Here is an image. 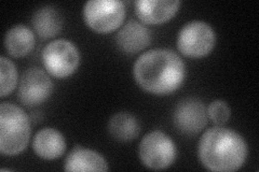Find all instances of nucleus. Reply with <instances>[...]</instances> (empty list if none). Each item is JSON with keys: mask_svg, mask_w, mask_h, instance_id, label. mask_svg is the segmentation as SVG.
<instances>
[{"mask_svg": "<svg viewBox=\"0 0 259 172\" xmlns=\"http://www.w3.org/2000/svg\"><path fill=\"white\" fill-rule=\"evenodd\" d=\"M133 77L141 88L155 95H167L180 88L186 78L181 56L168 48L142 54L134 64Z\"/></svg>", "mask_w": 259, "mask_h": 172, "instance_id": "nucleus-1", "label": "nucleus"}, {"mask_svg": "<svg viewBox=\"0 0 259 172\" xmlns=\"http://www.w3.org/2000/svg\"><path fill=\"white\" fill-rule=\"evenodd\" d=\"M247 153L244 138L236 130L217 125L202 135L198 145L202 165L216 172L239 170L245 163Z\"/></svg>", "mask_w": 259, "mask_h": 172, "instance_id": "nucleus-2", "label": "nucleus"}, {"mask_svg": "<svg viewBox=\"0 0 259 172\" xmlns=\"http://www.w3.org/2000/svg\"><path fill=\"white\" fill-rule=\"evenodd\" d=\"M30 120L26 112L11 102L0 104V152L15 156L26 149L30 138Z\"/></svg>", "mask_w": 259, "mask_h": 172, "instance_id": "nucleus-3", "label": "nucleus"}, {"mask_svg": "<svg viewBox=\"0 0 259 172\" xmlns=\"http://www.w3.org/2000/svg\"><path fill=\"white\" fill-rule=\"evenodd\" d=\"M125 13V4L120 0H90L84 4L82 11L87 26L100 34L120 28Z\"/></svg>", "mask_w": 259, "mask_h": 172, "instance_id": "nucleus-4", "label": "nucleus"}, {"mask_svg": "<svg viewBox=\"0 0 259 172\" xmlns=\"http://www.w3.org/2000/svg\"><path fill=\"white\" fill-rule=\"evenodd\" d=\"M41 59L49 75L56 79H66L78 69L80 52L71 41L58 39L45 46Z\"/></svg>", "mask_w": 259, "mask_h": 172, "instance_id": "nucleus-5", "label": "nucleus"}, {"mask_svg": "<svg viewBox=\"0 0 259 172\" xmlns=\"http://www.w3.org/2000/svg\"><path fill=\"white\" fill-rule=\"evenodd\" d=\"M139 154L145 167L163 170L173 165L177 156V149L171 137L161 130H152L142 139Z\"/></svg>", "mask_w": 259, "mask_h": 172, "instance_id": "nucleus-6", "label": "nucleus"}, {"mask_svg": "<svg viewBox=\"0 0 259 172\" xmlns=\"http://www.w3.org/2000/svg\"><path fill=\"white\" fill-rule=\"evenodd\" d=\"M177 48L190 59L207 56L216 44V34L212 26L203 21L185 24L177 36Z\"/></svg>", "mask_w": 259, "mask_h": 172, "instance_id": "nucleus-7", "label": "nucleus"}, {"mask_svg": "<svg viewBox=\"0 0 259 172\" xmlns=\"http://www.w3.org/2000/svg\"><path fill=\"white\" fill-rule=\"evenodd\" d=\"M53 93V82L48 72L29 68L23 73L19 85V98L23 104L36 106L46 102Z\"/></svg>", "mask_w": 259, "mask_h": 172, "instance_id": "nucleus-8", "label": "nucleus"}, {"mask_svg": "<svg viewBox=\"0 0 259 172\" xmlns=\"http://www.w3.org/2000/svg\"><path fill=\"white\" fill-rule=\"evenodd\" d=\"M173 123L178 132L193 136L201 133L207 123L206 106L198 98H185L175 106Z\"/></svg>", "mask_w": 259, "mask_h": 172, "instance_id": "nucleus-9", "label": "nucleus"}, {"mask_svg": "<svg viewBox=\"0 0 259 172\" xmlns=\"http://www.w3.org/2000/svg\"><path fill=\"white\" fill-rule=\"evenodd\" d=\"M180 7L178 0H137L135 13L143 24L157 25L173 19Z\"/></svg>", "mask_w": 259, "mask_h": 172, "instance_id": "nucleus-10", "label": "nucleus"}, {"mask_svg": "<svg viewBox=\"0 0 259 172\" xmlns=\"http://www.w3.org/2000/svg\"><path fill=\"white\" fill-rule=\"evenodd\" d=\"M151 42V32L145 24L131 20L120 28L116 43L120 51L125 54H136L145 50Z\"/></svg>", "mask_w": 259, "mask_h": 172, "instance_id": "nucleus-11", "label": "nucleus"}, {"mask_svg": "<svg viewBox=\"0 0 259 172\" xmlns=\"http://www.w3.org/2000/svg\"><path fill=\"white\" fill-rule=\"evenodd\" d=\"M32 149L38 157L46 160H54L60 158L66 151V141L58 129L45 127L36 134Z\"/></svg>", "mask_w": 259, "mask_h": 172, "instance_id": "nucleus-12", "label": "nucleus"}, {"mask_svg": "<svg viewBox=\"0 0 259 172\" xmlns=\"http://www.w3.org/2000/svg\"><path fill=\"white\" fill-rule=\"evenodd\" d=\"M65 171H108V162L100 153L85 149L80 145L75 146L67 155L64 163Z\"/></svg>", "mask_w": 259, "mask_h": 172, "instance_id": "nucleus-13", "label": "nucleus"}, {"mask_svg": "<svg viewBox=\"0 0 259 172\" xmlns=\"http://www.w3.org/2000/svg\"><path fill=\"white\" fill-rule=\"evenodd\" d=\"M32 27L41 39H51L60 34L63 28V18L58 9L52 6L39 8L32 15Z\"/></svg>", "mask_w": 259, "mask_h": 172, "instance_id": "nucleus-14", "label": "nucleus"}, {"mask_svg": "<svg viewBox=\"0 0 259 172\" xmlns=\"http://www.w3.org/2000/svg\"><path fill=\"white\" fill-rule=\"evenodd\" d=\"M35 34L29 27L19 24L7 31L5 37V47L11 56L19 59L31 52L35 46Z\"/></svg>", "mask_w": 259, "mask_h": 172, "instance_id": "nucleus-15", "label": "nucleus"}, {"mask_svg": "<svg viewBox=\"0 0 259 172\" xmlns=\"http://www.w3.org/2000/svg\"><path fill=\"white\" fill-rule=\"evenodd\" d=\"M108 132L117 141H132L140 135L141 126L137 119L127 112H118L108 122Z\"/></svg>", "mask_w": 259, "mask_h": 172, "instance_id": "nucleus-16", "label": "nucleus"}, {"mask_svg": "<svg viewBox=\"0 0 259 172\" xmlns=\"http://www.w3.org/2000/svg\"><path fill=\"white\" fill-rule=\"evenodd\" d=\"M18 83V70L12 61L2 56L0 59V97L11 94Z\"/></svg>", "mask_w": 259, "mask_h": 172, "instance_id": "nucleus-17", "label": "nucleus"}, {"mask_svg": "<svg viewBox=\"0 0 259 172\" xmlns=\"http://www.w3.org/2000/svg\"><path fill=\"white\" fill-rule=\"evenodd\" d=\"M206 113L207 118L217 126L225 125L231 117L230 106L226 101L221 99L210 102L206 109Z\"/></svg>", "mask_w": 259, "mask_h": 172, "instance_id": "nucleus-18", "label": "nucleus"}]
</instances>
